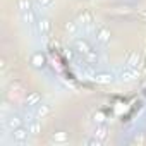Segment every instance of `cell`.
I'll list each match as a JSON object with an SVG mask.
<instances>
[{"instance_id": "cell-18", "label": "cell", "mask_w": 146, "mask_h": 146, "mask_svg": "<svg viewBox=\"0 0 146 146\" xmlns=\"http://www.w3.org/2000/svg\"><path fill=\"white\" fill-rule=\"evenodd\" d=\"M95 122L96 124H103L105 122V113L103 112H96L95 113Z\"/></svg>"}, {"instance_id": "cell-8", "label": "cell", "mask_w": 146, "mask_h": 146, "mask_svg": "<svg viewBox=\"0 0 146 146\" xmlns=\"http://www.w3.org/2000/svg\"><path fill=\"white\" fill-rule=\"evenodd\" d=\"M120 76H122V79H124V81H132V79L136 78V69L127 65V67L122 70V74H120Z\"/></svg>"}, {"instance_id": "cell-17", "label": "cell", "mask_w": 146, "mask_h": 146, "mask_svg": "<svg viewBox=\"0 0 146 146\" xmlns=\"http://www.w3.org/2000/svg\"><path fill=\"white\" fill-rule=\"evenodd\" d=\"M84 58L88 60V64H96V62H98V55H96L93 50H91L88 55H84Z\"/></svg>"}, {"instance_id": "cell-11", "label": "cell", "mask_w": 146, "mask_h": 146, "mask_svg": "<svg viewBox=\"0 0 146 146\" xmlns=\"http://www.w3.org/2000/svg\"><path fill=\"white\" fill-rule=\"evenodd\" d=\"M28 131H29V134L36 136L38 132H41V124H40L38 120H33V122H29V125H28Z\"/></svg>"}, {"instance_id": "cell-1", "label": "cell", "mask_w": 146, "mask_h": 146, "mask_svg": "<svg viewBox=\"0 0 146 146\" xmlns=\"http://www.w3.org/2000/svg\"><path fill=\"white\" fill-rule=\"evenodd\" d=\"M28 134H29V131H28V129H24V127L21 125V127H17V129H14V131H12V139H14V143L23 144V143L28 139Z\"/></svg>"}, {"instance_id": "cell-16", "label": "cell", "mask_w": 146, "mask_h": 146, "mask_svg": "<svg viewBox=\"0 0 146 146\" xmlns=\"http://www.w3.org/2000/svg\"><path fill=\"white\" fill-rule=\"evenodd\" d=\"M17 7L24 12V11H29L31 9V0H17Z\"/></svg>"}, {"instance_id": "cell-2", "label": "cell", "mask_w": 146, "mask_h": 146, "mask_svg": "<svg viewBox=\"0 0 146 146\" xmlns=\"http://www.w3.org/2000/svg\"><path fill=\"white\" fill-rule=\"evenodd\" d=\"M45 64H46V57H45L41 52H35V53L31 55V65H33L35 69H43Z\"/></svg>"}, {"instance_id": "cell-5", "label": "cell", "mask_w": 146, "mask_h": 146, "mask_svg": "<svg viewBox=\"0 0 146 146\" xmlns=\"http://www.w3.org/2000/svg\"><path fill=\"white\" fill-rule=\"evenodd\" d=\"M93 79L96 81V83H100V84H108V83H112V74H108V72H98V74H95L93 76Z\"/></svg>"}, {"instance_id": "cell-4", "label": "cell", "mask_w": 146, "mask_h": 146, "mask_svg": "<svg viewBox=\"0 0 146 146\" xmlns=\"http://www.w3.org/2000/svg\"><path fill=\"white\" fill-rule=\"evenodd\" d=\"M23 124H21V119L17 117V115H11L9 119H5V127L9 129V131H14V129H17V127H21Z\"/></svg>"}, {"instance_id": "cell-14", "label": "cell", "mask_w": 146, "mask_h": 146, "mask_svg": "<svg viewBox=\"0 0 146 146\" xmlns=\"http://www.w3.org/2000/svg\"><path fill=\"white\" fill-rule=\"evenodd\" d=\"M48 113H50V107H48V105H40V103H38V108H36V115L43 119V117H45V115H48Z\"/></svg>"}, {"instance_id": "cell-13", "label": "cell", "mask_w": 146, "mask_h": 146, "mask_svg": "<svg viewBox=\"0 0 146 146\" xmlns=\"http://www.w3.org/2000/svg\"><path fill=\"white\" fill-rule=\"evenodd\" d=\"M23 19H24V21H26L28 24H33V23L36 21V17H35V12H33L31 9H29V11H24V12H23Z\"/></svg>"}, {"instance_id": "cell-22", "label": "cell", "mask_w": 146, "mask_h": 146, "mask_svg": "<svg viewBox=\"0 0 146 146\" xmlns=\"http://www.w3.org/2000/svg\"><path fill=\"white\" fill-rule=\"evenodd\" d=\"M67 29L69 31H74V24H67Z\"/></svg>"}, {"instance_id": "cell-15", "label": "cell", "mask_w": 146, "mask_h": 146, "mask_svg": "<svg viewBox=\"0 0 146 146\" xmlns=\"http://www.w3.org/2000/svg\"><path fill=\"white\" fill-rule=\"evenodd\" d=\"M137 62H139V53H137V52H132L131 57H129V60H127V65H129V67H136Z\"/></svg>"}, {"instance_id": "cell-12", "label": "cell", "mask_w": 146, "mask_h": 146, "mask_svg": "<svg viewBox=\"0 0 146 146\" xmlns=\"http://www.w3.org/2000/svg\"><path fill=\"white\" fill-rule=\"evenodd\" d=\"M107 134H108V131H107L105 125H98V127L95 129V137H98V139H102V141H105Z\"/></svg>"}, {"instance_id": "cell-9", "label": "cell", "mask_w": 146, "mask_h": 146, "mask_svg": "<svg viewBox=\"0 0 146 146\" xmlns=\"http://www.w3.org/2000/svg\"><path fill=\"white\" fill-rule=\"evenodd\" d=\"M40 100H41V96H40V93H36V91H33V93H29L28 95V98H26V105H38L40 103Z\"/></svg>"}, {"instance_id": "cell-6", "label": "cell", "mask_w": 146, "mask_h": 146, "mask_svg": "<svg viewBox=\"0 0 146 146\" xmlns=\"http://www.w3.org/2000/svg\"><path fill=\"white\" fill-rule=\"evenodd\" d=\"M38 29H40L41 35H48L50 29H52V23H50V19H46V17L40 19V21H38Z\"/></svg>"}, {"instance_id": "cell-7", "label": "cell", "mask_w": 146, "mask_h": 146, "mask_svg": "<svg viewBox=\"0 0 146 146\" xmlns=\"http://www.w3.org/2000/svg\"><path fill=\"white\" fill-rule=\"evenodd\" d=\"M96 36H98V41H100V43H108V40H110V31L102 26V28H98Z\"/></svg>"}, {"instance_id": "cell-3", "label": "cell", "mask_w": 146, "mask_h": 146, "mask_svg": "<svg viewBox=\"0 0 146 146\" xmlns=\"http://www.w3.org/2000/svg\"><path fill=\"white\" fill-rule=\"evenodd\" d=\"M74 46H76V50H78L79 53H83V55H88V53L91 52V46L88 45V41H86V40H76Z\"/></svg>"}, {"instance_id": "cell-10", "label": "cell", "mask_w": 146, "mask_h": 146, "mask_svg": "<svg viewBox=\"0 0 146 146\" xmlns=\"http://www.w3.org/2000/svg\"><path fill=\"white\" fill-rule=\"evenodd\" d=\"M52 141H55V143H67L69 141V136H67V132H53L52 134Z\"/></svg>"}, {"instance_id": "cell-20", "label": "cell", "mask_w": 146, "mask_h": 146, "mask_svg": "<svg viewBox=\"0 0 146 146\" xmlns=\"http://www.w3.org/2000/svg\"><path fill=\"white\" fill-rule=\"evenodd\" d=\"M81 19H83V21H86V23H91V17H90L88 14H84V16H83Z\"/></svg>"}, {"instance_id": "cell-19", "label": "cell", "mask_w": 146, "mask_h": 146, "mask_svg": "<svg viewBox=\"0 0 146 146\" xmlns=\"http://www.w3.org/2000/svg\"><path fill=\"white\" fill-rule=\"evenodd\" d=\"M38 4H40L41 7H48V5L53 4V0H38Z\"/></svg>"}, {"instance_id": "cell-21", "label": "cell", "mask_w": 146, "mask_h": 146, "mask_svg": "<svg viewBox=\"0 0 146 146\" xmlns=\"http://www.w3.org/2000/svg\"><path fill=\"white\" fill-rule=\"evenodd\" d=\"M134 143H144V137H136Z\"/></svg>"}]
</instances>
